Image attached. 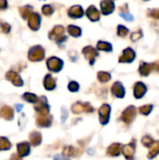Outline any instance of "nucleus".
Returning a JSON list of instances; mask_svg holds the SVG:
<instances>
[{"label":"nucleus","instance_id":"obj_17","mask_svg":"<svg viewBox=\"0 0 159 160\" xmlns=\"http://www.w3.org/2000/svg\"><path fill=\"white\" fill-rule=\"evenodd\" d=\"M67 14L72 19H79V18H82L83 16L84 12H83V9H82V8L81 6L76 5V6L71 7L68 9Z\"/></svg>","mask_w":159,"mask_h":160},{"label":"nucleus","instance_id":"obj_19","mask_svg":"<svg viewBox=\"0 0 159 160\" xmlns=\"http://www.w3.org/2000/svg\"><path fill=\"white\" fill-rule=\"evenodd\" d=\"M146 91H147V87L145 86V84L143 82H139L135 83V86H134V96H135L136 98H138V99L142 98L145 95Z\"/></svg>","mask_w":159,"mask_h":160},{"label":"nucleus","instance_id":"obj_23","mask_svg":"<svg viewBox=\"0 0 159 160\" xmlns=\"http://www.w3.org/2000/svg\"><path fill=\"white\" fill-rule=\"evenodd\" d=\"M29 140L33 146H38L42 142V136L38 131H32L29 134Z\"/></svg>","mask_w":159,"mask_h":160},{"label":"nucleus","instance_id":"obj_39","mask_svg":"<svg viewBox=\"0 0 159 160\" xmlns=\"http://www.w3.org/2000/svg\"><path fill=\"white\" fill-rule=\"evenodd\" d=\"M148 15L155 19H159V8L148 9Z\"/></svg>","mask_w":159,"mask_h":160},{"label":"nucleus","instance_id":"obj_44","mask_svg":"<svg viewBox=\"0 0 159 160\" xmlns=\"http://www.w3.org/2000/svg\"><path fill=\"white\" fill-rule=\"evenodd\" d=\"M145 1H147V0H145Z\"/></svg>","mask_w":159,"mask_h":160},{"label":"nucleus","instance_id":"obj_40","mask_svg":"<svg viewBox=\"0 0 159 160\" xmlns=\"http://www.w3.org/2000/svg\"><path fill=\"white\" fill-rule=\"evenodd\" d=\"M142 37V31H139V32H134V33H132L131 36H130V38H131L132 41H137V40L140 39Z\"/></svg>","mask_w":159,"mask_h":160},{"label":"nucleus","instance_id":"obj_42","mask_svg":"<svg viewBox=\"0 0 159 160\" xmlns=\"http://www.w3.org/2000/svg\"><path fill=\"white\" fill-rule=\"evenodd\" d=\"M7 8V0H0V10H5Z\"/></svg>","mask_w":159,"mask_h":160},{"label":"nucleus","instance_id":"obj_12","mask_svg":"<svg viewBox=\"0 0 159 160\" xmlns=\"http://www.w3.org/2000/svg\"><path fill=\"white\" fill-rule=\"evenodd\" d=\"M30 144L27 142H22L17 144V154L19 158H23L30 154Z\"/></svg>","mask_w":159,"mask_h":160},{"label":"nucleus","instance_id":"obj_26","mask_svg":"<svg viewBox=\"0 0 159 160\" xmlns=\"http://www.w3.org/2000/svg\"><path fill=\"white\" fill-rule=\"evenodd\" d=\"M159 154V141L154 142L153 144L150 146V151H149V155L148 158H154L155 157H157Z\"/></svg>","mask_w":159,"mask_h":160},{"label":"nucleus","instance_id":"obj_6","mask_svg":"<svg viewBox=\"0 0 159 160\" xmlns=\"http://www.w3.org/2000/svg\"><path fill=\"white\" fill-rule=\"evenodd\" d=\"M6 79L9 81L13 85L17 87H21L23 85V81L21 76L14 70H9L6 73Z\"/></svg>","mask_w":159,"mask_h":160},{"label":"nucleus","instance_id":"obj_28","mask_svg":"<svg viewBox=\"0 0 159 160\" xmlns=\"http://www.w3.org/2000/svg\"><path fill=\"white\" fill-rule=\"evenodd\" d=\"M11 148V143L6 137H0V151H7Z\"/></svg>","mask_w":159,"mask_h":160},{"label":"nucleus","instance_id":"obj_3","mask_svg":"<svg viewBox=\"0 0 159 160\" xmlns=\"http://www.w3.org/2000/svg\"><path fill=\"white\" fill-rule=\"evenodd\" d=\"M35 111L37 112L38 115H47L50 112V106L47 102L46 97H40L38 100L35 103Z\"/></svg>","mask_w":159,"mask_h":160},{"label":"nucleus","instance_id":"obj_34","mask_svg":"<svg viewBox=\"0 0 159 160\" xmlns=\"http://www.w3.org/2000/svg\"><path fill=\"white\" fill-rule=\"evenodd\" d=\"M0 28L2 30L3 33L5 34H8L11 30V26L10 24H8L7 22H4V21H0Z\"/></svg>","mask_w":159,"mask_h":160},{"label":"nucleus","instance_id":"obj_32","mask_svg":"<svg viewBox=\"0 0 159 160\" xmlns=\"http://www.w3.org/2000/svg\"><path fill=\"white\" fill-rule=\"evenodd\" d=\"M152 110H153V105H151V104L144 105V106H142L140 108V112L143 115H148L152 112Z\"/></svg>","mask_w":159,"mask_h":160},{"label":"nucleus","instance_id":"obj_15","mask_svg":"<svg viewBox=\"0 0 159 160\" xmlns=\"http://www.w3.org/2000/svg\"><path fill=\"white\" fill-rule=\"evenodd\" d=\"M135 150H136V142L135 141H132L129 144L125 145L123 147V154H124V156H125L126 158L131 159L134 157Z\"/></svg>","mask_w":159,"mask_h":160},{"label":"nucleus","instance_id":"obj_36","mask_svg":"<svg viewBox=\"0 0 159 160\" xmlns=\"http://www.w3.org/2000/svg\"><path fill=\"white\" fill-rule=\"evenodd\" d=\"M142 144H143L145 147H150V146L153 144L154 141H153V139H152L151 137H149V136H145V137H143V138H142Z\"/></svg>","mask_w":159,"mask_h":160},{"label":"nucleus","instance_id":"obj_24","mask_svg":"<svg viewBox=\"0 0 159 160\" xmlns=\"http://www.w3.org/2000/svg\"><path fill=\"white\" fill-rule=\"evenodd\" d=\"M19 12H20V14L23 20H27L29 18V16L33 13V7L29 6V5L21 7L19 8Z\"/></svg>","mask_w":159,"mask_h":160},{"label":"nucleus","instance_id":"obj_41","mask_svg":"<svg viewBox=\"0 0 159 160\" xmlns=\"http://www.w3.org/2000/svg\"><path fill=\"white\" fill-rule=\"evenodd\" d=\"M120 16H122V17H123L124 19H126V20H129V21H132V20H133V16L130 15V14L128 13V10L120 12Z\"/></svg>","mask_w":159,"mask_h":160},{"label":"nucleus","instance_id":"obj_16","mask_svg":"<svg viewBox=\"0 0 159 160\" xmlns=\"http://www.w3.org/2000/svg\"><path fill=\"white\" fill-rule=\"evenodd\" d=\"M0 117L7 121H11L14 118L13 109L9 106H3L0 109Z\"/></svg>","mask_w":159,"mask_h":160},{"label":"nucleus","instance_id":"obj_29","mask_svg":"<svg viewBox=\"0 0 159 160\" xmlns=\"http://www.w3.org/2000/svg\"><path fill=\"white\" fill-rule=\"evenodd\" d=\"M22 99L29 102V103H36L37 100H38V98L35 95V94H32V93H29V92H26L22 95Z\"/></svg>","mask_w":159,"mask_h":160},{"label":"nucleus","instance_id":"obj_11","mask_svg":"<svg viewBox=\"0 0 159 160\" xmlns=\"http://www.w3.org/2000/svg\"><path fill=\"white\" fill-rule=\"evenodd\" d=\"M135 57H136L135 52L131 48H127L124 50L122 56H120L119 62L120 63H131L134 61Z\"/></svg>","mask_w":159,"mask_h":160},{"label":"nucleus","instance_id":"obj_35","mask_svg":"<svg viewBox=\"0 0 159 160\" xmlns=\"http://www.w3.org/2000/svg\"><path fill=\"white\" fill-rule=\"evenodd\" d=\"M42 13L46 16H50L53 13V8L50 5H44L42 7Z\"/></svg>","mask_w":159,"mask_h":160},{"label":"nucleus","instance_id":"obj_27","mask_svg":"<svg viewBox=\"0 0 159 160\" xmlns=\"http://www.w3.org/2000/svg\"><path fill=\"white\" fill-rule=\"evenodd\" d=\"M67 32L69 33L70 36L75 37V38H78L82 35V29L73 24H70L67 26Z\"/></svg>","mask_w":159,"mask_h":160},{"label":"nucleus","instance_id":"obj_33","mask_svg":"<svg viewBox=\"0 0 159 160\" xmlns=\"http://www.w3.org/2000/svg\"><path fill=\"white\" fill-rule=\"evenodd\" d=\"M128 32H129V30L126 27V26H124V25H118V28H117V33H118V36L119 37H122V38H124V37H126L127 34H128Z\"/></svg>","mask_w":159,"mask_h":160},{"label":"nucleus","instance_id":"obj_21","mask_svg":"<svg viewBox=\"0 0 159 160\" xmlns=\"http://www.w3.org/2000/svg\"><path fill=\"white\" fill-rule=\"evenodd\" d=\"M86 15L89 18V20H91L93 22L98 21L99 17H100V13L95 6H91L88 8L87 11H86Z\"/></svg>","mask_w":159,"mask_h":160},{"label":"nucleus","instance_id":"obj_4","mask_svg":"<svg viewBox=\"0 0 159 160\" xmlns=\"http://www.w3.org/2000/svg\"><path fill=\"white\" fill-rule=\"evenodd\" d=\"M63 61L55 56H52L47 60V68L52 72H59L63 68Z\"/></svg>","mask_w":159,"mask_h":160},{"label":"nucleus","instance_id":"obj_18","mask_svg":"<svg viewBox=\"0 0 159 160\" xmlns=\"http://www.w3.org/2000/svg\"><path fill=\"white\" fill-rule=\"evenodd\" d=\"M112 93L116 98H124L125 97V88H124L122 82H115L112 86Z\"/></svg>","mask_w":159,"mask_h":160},{"label":"nucleus","instance_id":"obj_10","mask_svg":"<svg viewBox=\"0 0 159 160\" xmlns=\"http://www.w3.org/2000/svg\"><path fill=\"white\" fill-rule=\"evenodd\" d=\"M82 53H83V55L85 56V58L90 62V65H93V64L95 63L96 58L98 56L97 51L95 48L91 47V46H87V47L83 48Z\"/></svg>","mask_w":159,"mask_h":160},{"label":"nucleus","instance_id":"obj_8","mask_svg":"<svg viewBox=\"0 0 159 160\" xmlns=\"http://www.w3.org/2000/svg\"><path fill=\"white\" fill-rule=\"evenodd\" d=\"M110 112H111V107L108 104L102 105L99 110H98V114H99V120L102 125L108 124L110 120Z\"/></svg>","mask_w":159,"mask_h":160},{"label":"nucleus","instance_id":"obj_25","mask_svg":"<svg viewBox=\"0 0 159 160\" xmlns=\"http://www.w3.org/2000/svg\"><path fill=\"white\" fill-rule=\"evenodd\" d=\"M121 150H122V146L121 144L119 143H113L112 144L109 148H108V154L110 156H112V157H117L120 155L121 153Z\"/></svg>","mask_w":159,"mask_h":160},{"label":"nucleus","instance_id":"obj_22","mask_svg":"<svg viewBox=\"0 0 159 160\" xmlns=\"http://www.w3.org/2000/svg\"><path fill=\"white\" fill-rule=\"evenodd\" d=\"M155 67H156L155 64H148V63H145V62H142L141 66H140V68H139V71H140L141 75L148 76Z\"/></svg>","mask_w":159,"mask_h":160},{"label":"nucleus","instance_id":"obj_14","mask_svg":"<svg viewBox=\"0 0 159 160\" xmlns=\"http://www.w3.org/2000/svg\"><path fill=\"white\" fill-rule=\"evenodd\" d=\"M37 126L40 127V128H49L52 126V116L50 114L47 115H39L37 120Z\"/></svg>","mask_w":159,"mask_h":160},{"label":"nucleus","instance_id":"obj_13","mask_svg":"<svg viewBox=\"0 0 159 160\" xmlns=\"http://www.w3.org/2000/svg\"><path fill=\"white\" fill-rule=\"evenodd\" d=\"M100 8H101V12L104 15H109L114 10V3L112 0H102L100 3Z\"/></svg>","mask_w":159,"mask_h":160},{"label":"nucleus","instance_id":"obj_1","mask_svg":"<svg viewBox=\"0 0 159 160\" xmlns=\"http://www.w3.org/2000/svg\"><path fill=\"white\" fill-rule=\"evenodd\" d=\"M45 57V50L40 45H36L28 51V59L32 62L42 61Z\"/></svg>","mask_w":159,"mask_h":160},{"label":"nucleus","instance_id":"obj_7","mask_svg":"<svg viewBox=\"0 0 159 160\" xmlns=\"http://www.w3.org/2000/svg\"><path fill=\"white\" fill-rule=\"evenodd\" d=\"M41 18L40 15L37 12H33L28 18V26L33 31H37L40 27Z\"/></svg>","mask_w":159,"mask_h":160},{"label":"nucleus","instance_id":"obj_38","mask_svg":"<svg viewBox=\"0 0 159 160\" xmlns=\"http://www.w3.org/2000/svg\"><path fill=\"white\" fill-rule=\"evenodd\" d=\"M67 87H68V90L70 92H77L79 90V87L80 86H79V83L78 82H70Z\"/></svg>","mask_w":159,"mask_h":160},{"label":"nucleus","instance_id":"obj_2","mask_svg":"<svg viewBox=\"0 0 159 160\" xmlns=\"http://www.w3.org/2000/svg\"><path fill=\"white\" fill-rule=\"evenodd\" d=\"M64 32H65V29L62 25H56L49 33V38L55 40L58 43L63 42L67 39V37L64 35Z\"/></svg>","mask_w":159,"mask_h":160},{"label":"nucleus","instance_id":"obj_43","mask_svg":"<svg viewBox=\"0 0 159 160\" xmlns=\"http://www.w3.org/2000/svg\"><path fill=\"white\" fill-rule=\"evenodd\" d=\"M157 71H159V65L157 67Z\"/></svg>","mask_w":159,"mask_h":160},{"label":"nucleus","instance_id":"obj_20","mask_svg":"<svg viewBox=\"0 0 159 160\" xmlns=\"http://www.w3.org/2000/svg\"><path fill=\"white\" fill-rule=\"evenodd\" d=\"M43 84H44L45 89L48 90V91H52V90H53L56 87L55 80L53 79V77L51 74H47L45 76L44 81H43Z\"/></svg>","mask_w":159,"mask_h":160},{"label":"nucleus","instance_id":"obj_9","mask_svg":"<svg viewBox=\"0 0 159 160\" xmlns=\"http://www.w3.org/2000/svg\"><path fill=\"white\" fill-rule=\"evenodd\" d=\"M93 111H94L93 107L89 103H87V102H85V103L77 102V103H75L72 106V112L74 113H82L83 112H92Z\"/></svg>","mask_w":159,"mask_h":160},{"label":"nucleus","instance_id":"obj_31","mask_svg":"<svg viewBox=\"0 0 159 160\" xmlns=\"http://www.w3.org/2000/svg\"><path fill=\"white\" fill-rule=\"evenodd\" d=\"M97 79L101 82H107L111 80V74L106 71H99L97 73Z\"/></svg>","mask_w":159,"mask_h":160},{"label":"nucleus","instance_id":"obj_30","mask_svg":"<svg viewBox=\"0 0 159 160\" xmlns=\"http://www.w3.org/2000/svg\"><path fill=\"white\" fill-rule=\"evenodd\" d=\"M97 48V50H101V51H105V52H111L112 50V44H110L109 42H106V41H98Z\"/></svg>","mask_w":159,"mask_h":160},{"label":"nucleus","instance_id":"obj_37","mask_svg":"<svg viewBox=\"0 0 159 160\" xmlns=\"http://www.w3.org/2000/svg\"><path fill=\"white\" fill-rule=\"evenodd\" d=\"M63 154L67 156V157H72L75 155V149L71 146H67L65 147L64 151H63Z\"/></svg>","mask_w":159,"mask_h":160},{"label":"nucleus","instance_id":"obj_5","mask_svg":"<svg viewBox=\"0 0 159 160\" xmlns=\"http://www.w3.org/2000/svg\"><path fill=\"white\" fill-rule=\"evenodd\" d=\"M136 115H137L136 108L134 106H129L123 112L121 118L126 124H131L136 118Z\"/></svg>","mask_w":159,"mask_h":160}]
</instances>
